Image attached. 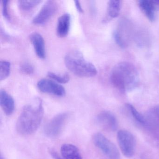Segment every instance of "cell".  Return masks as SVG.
I'll use <instances>...</instances> for the list:
<instances>
[{
    "label": "cell",
    "instance_id": "obj_1",
    "mask_svg": "<svg viewBox=\"0 0 159 159\" xmlns=\"http://www.w3.org/2000/svg\"><path fill=\"white\" fill-rule=\"evenodd\" d=\"M111 82L116 89L124 93L135 89L139 83L138 72L135 66L127 62L118 63L112 69Z\"/></svg>",
    "mask_w": 159,
    "mask_h": 159
},
{
    "label": "cell",
    "instance_id": "obj_2",
    "mask_svg": "<svg viewBox=\"0 0 159 159\" xmlns=\"http://www.w3.org/2000/svg\"><path fill=\"white\" fill-rule=\"evenodd\" d=\"M43 112L42 102L40 99H38L35 104L26 105L16 122L17 132L24 135L35 133L41 123Z\"/></svg>",
    "mask_w": 159,
    "mask_h": 159
},
{
    "label": "cell",
    "instance_id": "obj_3",
    "mask_svg": "<svg viewBox=\"0 0 159 159\" xmlns=\"http://www.w3.org/2000/svg\"><path fill=\"white\" fill-rule=\"evenodd\" d=\"M65 63L69 70L79 77L90 78L96 76L98 73L96 67L77 50L71 51L66 55Z\"/></svg>",
    "mask_w": 159,
    "mask_h": 159
},
{
    "label": "cell",
    "instance_id": "obj_4",
    "mask_svg": "<svg viewBox=\"0 0 159 159\" xmlns=\"http://www.w3.org/2000/svg\"><path fill=\"white\" fill-rule=\"evenodd\" d=\"M93 141L109 159H120V153L116 145L101 133H96L93 136Z\"/></svg>",
    "mask_w": 159,
    "mask_h": 159
},
{
    "label": "cell",
    "instance_id": "obj_5",
    "mask_svg": "<svg viewBox=\"0 0 159 159\" xmlns=\"http://www.w3.org/2000/svg\"><path fill=\"white\" fill-rule=\"evenodd\" d=\"M117 140L124 156L132 157L134 154L136 141L133 135L127 130H120L117 133Z\"/></svg>",
    "mask_w": 159,
    "mask_h": 159
},
{
    "label": "cell",
    "instance_id": "obj_6",
    "mask_svg": "<svg viewBox=\"0 0 159 159\" xmlns=\"http://www.w3.org/2000/svg\"><path fill=\"white\" fill-rule=\"evenodd\" d=\"M69 114L66 112L56 115L48 123L44 128V134L49 137L53 138L60 134L66 124Z\"/></svg>",
    "mask_w": 159,
    "mask_h": 159
},
{
    "label": "cell",
    "instance_id": "obj_7",
    "mask_svg": "<svg viewBox=\"0 0 159 159\" xmlns=\"http://www.w3.org/2000/svg\"><path fill=\"white\" fill-rule=\"evenodd\" d=\"M57 4L54 1H47L43 4L38 14L33 18V23L43 25L47 23L57 11Z\"/></svg>",
    "mask_w": 159,
    "mask_h": 159
},
{
    "label": "cell",
    "instance_id": "obj_8",
    "mask_svg": "<svg viewBox=\"0 0 159 159\" xmlns=\"http://www.w3.org/2000/svg\"><path fill=\"white\" fill-rule=\"evenodd\" d=\"M37 85L40 91L43 93L57 96H63L66 94V90L62 85L50 79L41 80L38 82Z\"/></svg>",
    "mask_w": 159,
    "mask_h": 159
},
{
    "label": "cell",
    "instance_id": "obj_9",
    "mask_svg": "<svg viewBox=\"0 0 159 159\" xmlns=\"http://www.w3.org/2000/svg\"><path fill=\"white\" fill-rule=\"evenodd\" d=\"M97 121L99 125L107 130L115 131L118 127V122L114 115L108 111L100 112L97 117Z\"/></svg>",
    "mask_w": 159,
    "mask_h": 159
},
{
    "label": "cell",
    "instance_id": "obj_10",
    "mask_svg": "<svg viewBox=\"0 0 159 159\" xmlns=\"http://www.w3.org/2000/svg\"><path fill=\"white\" fill-rule=\"evenodd\" d=\"M30 39L34 46L35 52L38 57L44 59L46 56V51L43 37L38 32H35L30 34Z\"/></svg>",
    "mask_w": 159,
    "mask_h": 159
},
{
    "label": "cell",
    "instance_id": "obj_11",
    "mask_svg": "<svg viewBox=\"0 0 159 159\" xmlns=\"http://www.w3.org/2000/svg\"><path fill=\"white\" fill-rule=\"evenodd\" d=\"M0 105L6 115L9 116L13 113L15 107L14 99L4 90L0 91Z\"/></svg>",
    "mask_w": 159,
    "mask_h": 159
},
{
    "label": "cell",
    "instance_id": "obj_12",
    "mask_svg": "<svg viewBox=\"0 0 159 159\" xmlns=\"http://www.w3.org/2000/svg\"><path fill=\"white\" fill-rule=\"evenodd\" d=\"M70 25V16L68 13L64 14L57 20V33L61 38L66 37L68 34Z\"/></svg>",
    "mask_w": 159,
    "mask_h": 159
},
{
    "label": "cell",
    "instance_id": "obj_13",
    "mask_svg": "<svg viewBox=\"0 0 159 159\" xmlns=\"http://www.w3.org/2000/svg\"><path fill=\"white\" fill-rule=\"evenodd\" d=\"M61 153L64 159H82L79 149L72 144H63L61 148Z\"/></svg>",
    "mask_w": 159,
    "mask_h": 159
},
{
    "label": "cell",
    "instance_id": "obj_14",
    "mask_svg": "<svg viewBox=\"0 0 159 159\" xmlns=\"http://www.w3.org/2000/svg\"><path fill=\"white\" fill-rule=\"evenodd\" d=\"M138 4L140 10L144 13L147 18L151 22H153L155 19V10L151 1L140 0L138 2Z\"/></svg>",
    "mask_w": 159,
    "mask_h": 159
},
{
    "label": "cell",
    "instance_id": "obj_15",
    "mask_svg": "<svg viewBox=\"0 0 159 159\" xmlns=\"http://www.w3.org/2000/svg\"><path fill=\"white\" fill-rule=\"evenodd\" d=\"M145 118L146 125L159 127V106L151 109Z\"/></svg>",
    "mask_w": 159,
    "mask_h": 159
},
{
    "label": "cell",
    "instance_id": "obj_16",
    "mask_svg": "<svg viewBox=\"0 0 159 159\" xmlns=\"http://www.w3.org/2000/svg\"><path fill=\"white\" fill-rule=\"evenodd\" d=\"M120 2L118 0H111L108 3L107 16L110 19L118 17L120 11Z\"/></svg>",
    "mask_w": 159,
    "mask_h": 159
},
{
    "label": "cell",
    "instance_id": "obj_17",
    "mask_svg": "<svg viewBox=\"0 0 159 159\" xmlns=\"http://www.w3.org/2000/svg\"><path fill=\"white\" fill-rule=\"evenodd\" d=\"M41 1L39 0H20L18 1L19 8L24 11H29L39 5Z\"/></svg>",
    "mask_w": 159,
    "mask_h": 159
},
{
    "label": "cell",
    "instance_id": "obj_18",
    "mask_svg": "<svg viewBox=\"0 0 159 159\" xmlns=\"http://www.w3.org/2000/svg\"><path fill=\"white\" fill-rule=\"evenodd\" d=\"M11 72V63L6 60L0 62V80H5L9 77Z\"/></svg>",
    "mask_w": 159,
    "mask_h": 159
},
{
    "label": "cell",
    "instance_id": "obj_19",
    "mask_svg": "<svg viewBox=\"0 0 159 159\" xmlns=\"http://www.w3.org/2000/svg\"><path fill=\"white\" fill-rule=\"evenodd\" d=\"M47 76L52 79L58 83L66 84L70 80L69 75L67 73L64 74H58L54 72H49Z\"/></svg>",
    "mask_w": 159,
    "mask_h": 159
},
{
    "label": "cell",
    "instance_id": "obj_20",
    "mask_svg": "<svg viewBox=\"0 0 159 159\" xmlns=\"http://www.w3.org/2000/svg\"><path fill=\"white\" fill-rule=\"evenodd\" d=\"M126 107L128 110H129L131 114L133 115L134 118L139 123L143 125H146V120H145V116L140 114L139 111H137L136 109L135 108L134 106H132L131 104H126Z\"/></svg>",
    "mask_w": 159,
    "mask_h": 159
},
{
    "label": "cell",
    "instance_id": "obj_21",
    "mask_svg": "<svg viewBox=\"0 0 159 159\" xmlns=\"http://www.w3.org/2000/svg\"><path fill=\"white\" fill-rule=\"evenodd\" d=\"M20 70L22 73L26 75H31L34 71L33 65L28 62H25L22 63L20 66Z\"/></svg>",
    "mask_w": 159,
    "mask_h": 159
},
{
    "label": "cell",
    "instance_id": "obj_22",
    "mask_svg": "<svg viewBox=\"0 0 159 159\" xmlns=\"http://www.w3.org/2000/svg\"><path fill=\"white\" fill-rule=\"evenodd\" d=\"M9 2V1H7V0H2V15L3 16L7 19H10V15L9 14V9H8Z\"/></svg>",
    "mask_w": 159,
    "mask_h": 159
},
{
    "label": "cell",
    "instance_id": "obj_23",
    "mask_svg": "<svg viewBox=\"0 0 159 159\" xmlns=\"http://www.w3.org/2000/svg\"><path fill=\"white\" fill-rule=\"evenodd\" d=\"M49 153L53 159H64L62 156H60L57 152L52 149L49 150Z\"/></svg>",
    "mask_w": 159,
    "mask_h": 159
},
{
    "label": "cell",
    "instance_id": "obj_24",
    "mask_svg": "<svg viewBox=\"0 0 159 159\" xmlns=\"http://www.w3.org/2000/svg\"><path fill=\"white\" fill-rule=\"evenodd\" d=\"M74 3H75V6H76V9L78 10V11L80 13L83 12V9L80 3V2L79 1H75Z\"/></svg>",
    "mask_w": 159,
    "mask_h": 159
},
{
    "label": "cell",
    "instance_id": "obj_25",
    "mask_svg": "<svg viewBox=\"0 0 159 159\" xmlns=\"http://www.w3.org/2000/svg\"><path fill=\"white\" fill-rule=\"evenodd\" d=\"M155 11H159V0H151Z\"/></svg>",
    "mask_w": 159,
    "mask_h": 159
},
{
    "label": "cell",
    "instance_id": "obj_26",
    "mask_svg": "<svg viewBox=\"0 0 159 159\" xmlns=\"http://www.w3.org/2000/svg\"><path fill=\"white\" fill-rule=\"evenodd\" d=\"M1 159H2V158H1Z\"/></svg>",
    "mask_w": 159,
    "mask_h": 159
}]
</instances>
